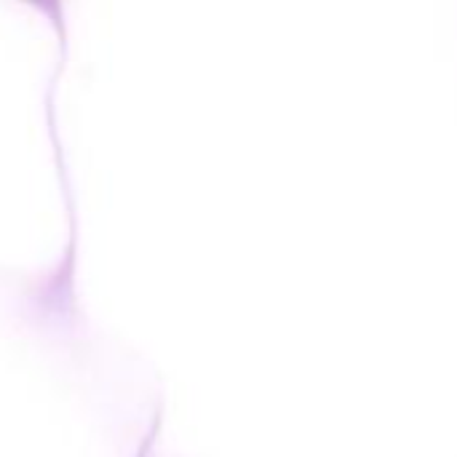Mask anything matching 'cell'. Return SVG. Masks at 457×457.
<instances>
[{
  "label": "cell",
  "mask_w": 457,
  "mask_h": 457,
  "mask_svg": "<svg viewBox=\"0 0 457 457\" xmlns=\"http://www.w3.org/2000/svg\"><path fill=\"white\" fill-rule=\"evenodd\" d=\"M35 5L40 13H46L51 19V24H56L59 29H64V11H62V0H21Z\"/></svg>",
  "instance_id": "cell-1"
}]
</instances>
